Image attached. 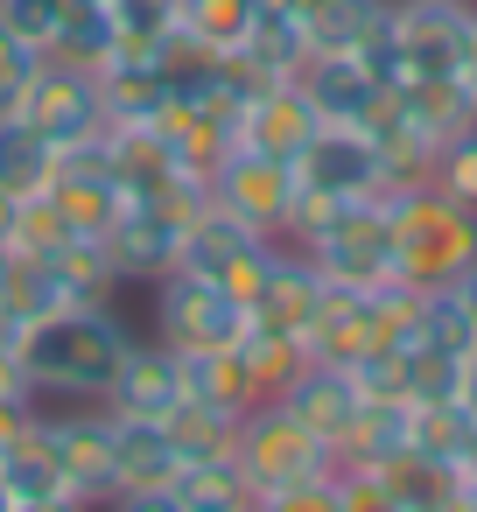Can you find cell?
I'll list each match as a JSON object with an SVG mask.
<instances>
[{
    "instance_id": "ab89813d",
    "label": "cell",
    "mask_w": 477,
    "mask_h": 512,
    "mask_svg": "<svg viewBox=\"0 0 477 512\" xmlns=\"http://www.w3.org/2000/svg\"><path fill=\"white\" fill-rule=\"evenodd\" d=\"M456 470H463V484H477V428H470V442H463V463H456Z\"/></svg>"
},
{
    "instance_id": "83f0119b",
    "label": "cell",
    "mask_w": 477,
    "mask_h": 512,
    "mask_svg": "<svg viewBox=\"0 0 477 512\" xmlns=\"http://www.w3.org/2000/svg\"><path fill=\"white\" fill-rule=\"evenodd\" d=\"M400 379H407V407H442L463 386V358L414 344V351H400Z\"/></svg>"
},
{
    "instance_id": "f546056e",
    "label": "cell",
    "mask_w": 477,
    "mask_h": 512,
    "mask_svg": "<svg viewBox=\"0 0 477 512\" xmlns=\"http://www.w3.org/2000/svg\"><path fill=\"white\" fill-rule=\"evenodd\" d=\"M428 183H442L456 204H470L477 211V120L470 127H456L449 141H442V155H435V176Z\"/></svg>"
},
{
    "instance_id": "1f68e13d",
    "label": "cell",
    "mask_w": 477,
    "mask_h": 512,
    "mask_svg": "<svg viewBox=\"0 0 477 512\" xmlns=\"http://www.w3.org/2000/svg\"><path fill=\"white\" fill-rule=\"evenodd\" d=\"M253 512H344L337 470H323V477H309V484H288V491H260Z\"/></svg>"
},
{
    "instance_id": "603a6c76",
    "label": "cell",
    "mask_w": 477,
    "mask_h": 512,
    "mask_svg": "<svg viewBox=\"0 0 477 512\" xmlns=\"http://www.w3.org/2000/svg\"><path fill=\"white\" fill-rule=\"evenodd\" d=\"M183 386H190V400L225 407V414L260 407V393H253V379H246L239 351H183Z\"/></svg>"
},
{
    "instance_id": "d4e9b609",
    "label": "cell",
    "mask_w": 477,
    "mask_h": 512,
    "mask_svg": "<svg viewBox=\"0 0 477 512\" xmlns=\"http://www.w3.org/2000/svg\"><path fill=\"white\" fill-rule=\"evenodd\" d=\"M421 344L428 351H449V358H470L477 351V316L463 302V288H421Z\"/></svg>"
},
{
    "instance_id": "4316f807",
    "label": "cell",
    "mask_w": 477,
    "mask_h": 512,
    "mask_svg": "<svg viewBox=\"0 0 477 512\" xmlns=\"http://www.w3.org/2000/svg\"><path fill=\"white\" fill-rule=\"evenodd\" d=\"M169 442H176V456L183 463H197V456H225L232 449V435H239V414H225V407H204V400H183L169 421Z\"/></svg>"
},
{
    "instance_id": "74e56055",
    "label": "cell",
    "mask_w": 477,
    "mask_h": 512,
    "mask_svg": "<svg viewBox=\"0 0 477 512\" xmlns=\"http://www.w3.org/2000/svg\"><path fill=\"white\" fill-rule=\"evenodd\" d=\"M15 211H22V197L0 190V246H8V232H15Z\"/></svg>"
},
{
    "instance_id": "8fae6325",
    "label": "cell",
    "mask_w": 477,
    "mask_h": 512,
    "mask_svg": "<svg viewBox=\"0 0 477 512\" xmlns=\"http://www.w3.org/2000/svg\"><path fill=\"white\" fill-rule=\"evenodd\" d=\"M281 407H288L330 456H344L351 435H358V421H365V393H358L351 365H330V358H302V372L281 386Z\"/></svg>"
},
{
    "instance_id": "836d02e7",
    "label": "cell",
    "mask_w": 477,
    "mask_h": 512,
    "mask_svg": "<svg viewBox=\"0 0 477 512\" xmlns=\"http://www.w3.org/2000/svg\"><path fill=\"white\" fill-rule=\"evenodd\" d=\"M36 414H43V400H36V386H29V379H8V386H0V449H8L15 435H29V428H36Z\"/></svg>"
},
{
    "instance_id": "9c48e42d",
    "label": "cell",
    "mask_w": 477,
    "mask_h": 512,
    "mask_svg": "<svg viewBox=\"0 0 477 512\" xmlns=\"http://www.w3.org/2000/svg\"><path fill=\"white\" fill-rule=\"evenodd\" d=\"M211 204H225L239 225H253L260 239H288V218H295V169L274 162V155H253V148H232L225 169L211 176Z\"/></svg>"
},
{
    "instance_id": "d6a6232c",
    "label": "cell",
    "mask_w": 477,
    "mask_h": 512,
    "mask_svg": "<svg viewBox=\"0 0 477 512\" xmlns=\"http://www.w3.org/2000/svg\"><path fill=\"white\" fill-rule=\"evenodd\" d=\"M36 64H43V50H29L22 36L0 29V113H15V106H22V92H29V78H36Z\"/></svg>"
},
{
    "instance_id": "52a82bcc",
    "label": "cell",
    "mask_w": 477,
    "mask_h": 512,
    "mask_svg": "<svg viewBox=\"0 0 477 512\" xmlns=\"http://www.w3.org/2000/svg\"><path fill=\"white\" fill-rule=\"evenodd\" d=\"M43 435H50V456L64 470V491L78 505H106L120 491V463H113V407L106 400H78L71 414L43 407Z\"/></svg>"
},
{
    "instance_id": "5b68a950",
    "label": "cell",
    "mask_w": 477,
    "mask_h": 512,
    "mask_svg": "<svg viewBox=\"0 0 477 512\" xmlns=\"http://www.w3.org/2000/svg\"><path fill=\"white\" fill-rule=\"evenodd\" d=\"M246 323H253V309L204 274L169 267L155 281V337L176 344V351H232L246 337Z\"/></svg>"
},
{
    "instance_id": "7a4b0ae2",
    "label": "cell",
    "mask_w": 477,
    "mask_h": 512,
    "mask_svg": "<svg viewBox=\"0 0 477 512\" xmlns=\"http://www.w3.org/2000/svg\"><path fill=\"white\" fill-rule=\"evenodd\" d=\"M379 204H386V239H393L400 281L449 288L477 267V211L456 204L442 183H400Z\"/></svg>"
},
{
    "instance_id": "4dcf8cb0",
    "label": "cell",
    "mask_w": 477,
    "mask_h": 512,
    "mask_svg": "<svg viewBox=\"0 0 477 512\" xmlns=\"http://www.w3.org/2000/svg\"><path fill=\"white\" fill-rule=\"evenodd\" d=\"M57 22H64V0H0V29L22 36V43L43 50V57H50V43H57Z\"/></svg>"
},
{
    "instance_id": "3957f363",
    "label": "cell",
    "mask_w": 477,
    "mask_h": 512,
    "mask_svg": "<svg viewBox=\"0 0 477 512\" xmlns=\"http://www.w3.org/2000/svg\"><path fill=\"white\" fill-rule=\"evenodd\" d=\"M330 288H344V295H379V288H393L400 281V267H393V239H386V204L372 197V204H344L316 239H302L295 246Z\"/></svg>"
},
{
    "instance_id": "d6986e66",
    "label": "cell",
    "mask_w": 477,
    "mask_h": 512,
    "mask_svg": "<svg viewBox=\"0 0 477 512\" xmlns=\"http://www.w3.org/2000/svg\"><path fill=\"white\" fill-rule=\"evenodd\" d=\"M372 477H379V491L400 505V512H442L449 498H456V463H442V456H421V449H400V456H386V463H365Z\"/></svg>"
},
{
    "instance_id": "484cf974",
    "label": "cell",
    "mask_w": 477,
    "mask_h": 512,
    "mask_svg": "<svg viewBox=\"0 0 477 512\" xmlns=\"http://www.w3.org/2000/svg\"><path fill=\"white\" fill-rule=\"evenodd\" d=\"M120 50V36H113V15L99 8H64V22H57V43H50V57H64V64H85V71H106V57Z\"/></svg>"
},
{
    "instance_id": "6da1fadb",
    "label": "cell",
    "mask_w": 477,
    "mask_h": 512,
    "mask_svg": "<svg viewBox=\"0 0 477 512\" xmlns=\"http://www.w3.org/2000/svg\"><path fill=\"white\" fill-rule=\"evenodd\" d=\"M127 344H134V330L113 302H78V309L29 323L15 344V365L36 386V400H106Z\"/></svg>"
},
{
    "instance_id": "7bdbcfd3",
    "label": "cell",
    "mask_w": 477,
    "mask_h": 512,
    "mask_svg": "<svg viewBox=\"0 0 477 512\" xmlns=\"http://www.w3.org/2000/svg\"><path fill=\"white\" fill-rule=\"evenodd\" d=\"M0 288H8V246H0Z\"/></svg>"
},
{
    "instance_id": "4fadbf2b",
    "label": "cell",
    "mask_w": 477,
    "mask_h": 512,
    "mask_svg": "<svg viewBox=\"0 0 477 512\" xmlns=\"http://www.w3.org/2000/svg\"><path fill=\"white\" fill-rule=\"evenodd\" d=\"M302 99L316 106V120H344V127H365L379 106H386V78L358 57V50H323L295 71Z\"/></svg>"
},
{
    "instance_id": "e575fe53",
    "label": "cell",
    "mask_w": 477,
    "mask_h": 512,
    "mask_svg": "<svg viewBox=\"0 0 477 512\" xmlns=\"http://www.w3.org/2000/svg\"><path fill=\"white\" fill-rule=\"evenodd\" d=\"M99 512H190V505H183L169 484H148V491H113Z\"/></svg>"
},
{
    "instance_id": "8992f818",
    "label": "cell",
    "mask_w": 477,
    "mask_h": 512,
    "mask_svg": "<svg viewBox=\"0 0 477 512\" xmlns=\"http://www.w3.org/2000/svg\"><path fill=\"white\" fill-rule=\"evenodd\" d=\"M288 169H295V183L309 197H330V204H372V197H386V162H379L372 134L344 127V120H323Z\"/></svg>"
},
{
    "instance_id": "9a60e30c",
    "label": "cell",
    "mask_w": 477,
    "mask_h": 512,
    "mask_svg": "<svg viewBox=\"0 0 477 512\" xmlns=\"http://www.w3.org/2000/svg\"><path fill=\"white\" fill-rule=\"evenodd\" d=\"M316 127H323V120H316V106L302 99L295 78H288V85H253V99H246V113H239V148L274 155V162H295Z\"/></svg>"
},
{
    "instance_id": "ac0fdd59",
    "label": "cell",
    "mask_w": 477,
    "mask_h": 512,
    "mask_svg": "<svg viewBox=\"0 0 477 512\" xmlns=\"http://www.w3.org/2000/svg\"><path fill=\"white\" fill-rule=\"evenodd\" d=\"M113 463H120V491L176 484V470H183L169 428L162 421H141V414H113Z\"/></svg>"
},
{
    "instance_id": "2e32d148",
    "label": "cell",
    "mask_w": 477,
    "mask_h": 512,
    "mask_svg": "<svg viewBox=\"0 0 477 512\" xmlns=\"http://www.w3.org/2000/svg\"><path fill=\"white\" fill-rule=\"evenodd\" d=\"M260 29V0H176V43L204 64H232Z\"/></svg>"
},
{
    "instance_id": "f35d334b",
    "label": "cell",
    "mask_w": 477,
    "mask_h": 512,
    "mask_svg": "<svg viewBox=\"0 0 477 512\" xmlns=\"http://www.w3.org/2000/svg\"><path fill=\"white\" fill-rule=\"evenodd\" d=\"M442 512H477V484H456V498H449Z\"/></svg>"
},
{
    "instance_id": "7402d4cb",
    "label": "cell",
    "mask_w": 477,
    "mask_h": 512,
    "mask_svg": "<svg viewBox=\"0 0 477 512\" xmlns=\"http://www.w3.org/2000/svg\"><path fill=\"white\" fill-rule=\"evenodd\" d=\"M169 491H176L190 512H253V484H246V470L232 463V449H225V456H197V463H183Z\"/></svg>"
},
{
    "instance_id": "60d3db41",
    "label": "cell",
    "mask_w": 477,
    "mask_h": 512,
    "mask_svg": "<svg viewBox=\"0 0 477 512\" xmlns=\"http://www.w3.org/2000/svg\"><path fill=\"white\" fill-rule=\"evenodd\" d=\"M456 288H463V302H470V316H477V267H470V274H463Z\"/></svg>"
},
{
    "instance_id": "44dd1931",
    "label": "cell",
    "mask_w": 477,
    "mask_h": 512,
    "mask_svg": "<svg viewBox=\"0 0 477 512\" xmlns=\"http://www.w3.org/2000/svg\"><path fill=\"white\" fill-rule=\"evenodd\" d=\"M0 484L15 491V505H50V498H71L64 491V470L50 456V435H43V414L29 435H15L8 449H0Z\"/></svg>"
},
{
    "instance_id": "5bb4252c",
    "label": "cell",
    "mask_w": 477,
    "mask_h": 512,
    "mask_svg": "<svg viewBox=\"0 0 477 512\" xmlns=\"http://www.w3.org/2000/svg\"><path fill=\"white\" fill-rule=\"evenodd\" d=\"M260 15H274L281 29H295L309 57H323V50H358L379 29L386 0H260Z\"/></svg>"
},
{
    "instance_id": "b9f144b4",
    "label": "cell",
    "mask_w": 477,
    "mask_h": 512,
    "mask_svg": "<svg viewBox=\"0 0 477 512\" xmlns=\"http://www.w3.org/2000/svg\"><path fill=\"white\" fill-rule=\"evenodd\" d=\"M0 512H22V505H15V491H8V484H0Z\"/></svg>"
},
{
    "instance_id": "30bf717a",
    "label": "cell",
    "mask_w": 477,
    "mask_h": 512,
    "mask_svg": "<svg viewBox=\"0 0 477 512\" xmlns=\"http://www.w3.org/2000/svg\"><path fill=\"white\" fill-rule=\"evenodd\" d=\"M183 225H190V211L155 204V197H127L120 218H113V232H106L113 274L134 281V288H155L176 267V253H183Z\"/></svg>"
},
{
    "instance_id": "7c38bea8",
    "label": "cell",
    "mask_w": 477,
    "mask_h": 512,
    "mask_svg": "<svg viewBox=\"0 0 477 512\" xmlns=\"http://www.w3.org/2000/svg\"><path fill=\"white\" fill-rule=\"evenodd\" d=\"M183 400H190L183 351L162 344V337H134L127 358H120V372H113V386H106V407L113 414H141V421H169Z\"/></svg>"
},
{
    "instance_id": "277c9868",
    "label": "cell",
    "mask_w": 477,
    "mask_h": 512,
    "mask_svg": "<svg viewBox=\"0 0 477 512\" xmlns=\"http://www.w3.org/2000/svg\"><path fill=\"white\" fill-rule=\"evenodd\" d=\"M232 463L246 470L253 498L260 491H288V484H309L323 470H337V456L281 407V400H260L239 414V435H232Z\"/></svg>"
},
{
    "instance_id": "cb8c5ba5",
    "label": "cell",
    "mask_w": 477,
    "mask_h": 512,
    "mask_svg": "<svg viewBox=\"0 0 477 512\" xmlns=\"http://www.w3.org/2000/svg\"><path fill=\"white\" fill-rule=\"evenodd\" d=\"M232 351H239V365H246V379H253L260 400H281V386L302 372V344L281 337V330H267V323H246V337Z\"/></svg>"
},
{
    "instance_id": "ee69618b",
    "label": "cell",
    "mask_w": 477,
    "mask_h": 512,
    "mask_svg": "<svg viewBox=\"0 0 477 512\" xmlns=\"http://www.w3.org/2000/svg\"><path fill=\"white\" fill-rule=\"evenodd\" d=\"M64 8H92V0H64Z\"/></svg>"
},
{
    "instance_id": "e0dca14e",
    "label": "cell",
    "mask_w": 477,
    "mask_h": 512,
    "mask_svg": "<svg viewBox=\"0 0 477 512\" xmlns=\"http://www.w3.org/2000/svg\"><path fill=\"white\" fill-rule=\"evenodd\" d=\"M316 309H323V274H316L295 246H281L267 288L253 295V323H267V330H281V337L302 344V330L316 323Z\"/></svg>"
},
{
    "instance_id": "f1b7e54d",
    "label": "cell",
    "mask_w": 477,
    "mask_h": 512,
    "mask_svg": "<svg viewBox=\"0 0 477 512\" xmlns=\"http://www.w3.org/2000/svg\"><path fill=\"white\" fill-rule=\"evenodd\" d=\"M120 43H176V0H99Z\"/></svg>"
},
{
    "instance_id": "ffe728a7",
    "label": "cell",
    "mask_w": 477,
    "mask_h": 512,
    "mask_svg": "<svg viewBox=\"0 0 477 512\" xmlns=\"http://www.w3.org/2000/svg\"><path fill=\"white\" fill-rule=\"evenodd\" d=\"M57 183V141L29 127L22 113H0V190L8 197H43Z\"/></svg>"
},
{
    "instance_id": "ba28073f",
    "label": "cell",
    "mask_w": 477,
    "mask_h": 512,
    "mask_svg": "<svg viewBox=\"0 0 477 512\" xmlns=\"http://www.w3.org/2000/svg\"><path fill=\"white\" fill-rule=\"evenodd\" d=\"M15 113H22L29 127H43L57 148H71V141H92V134H106V85H99V71H85V64L43 57Z\"/></svg>"
},
{
    "instance_id": "8d00e7d4",
    "label": "cell",
    "mask_w": 477,
    "mask_h": 512,
    "mask_svg": "<svg viewBox=\"0 0 477 512\" xmlns=\"http://www.w3.org/2000/svg\"><path fill=\"white\" fill-rule=\"evenodd\" d=\"M456 85H463V99H470V113H477V36H470V50H463V71H456Z\"/></svg>"
},
{
    "instance_id": "d590c367",
    "label": "cell",
    "mask_w": 477,
    "mask_h": 512,
    "mask_svg": "<svg viewBox=\"0 0 477 512\" xmlns=\"http://www.w3.org/2000/svg\"><path fill=\"white\" fill-rule=\"evenodd\" d=\"M456 407H463V414L477 421V351L463 358V386H456Z\"/></svg>"
}]
</instances>
